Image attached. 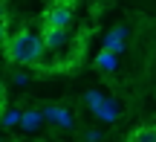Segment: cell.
<instances>
[{
    "label": "cell",
    "instance_id": "obj_1",
    "mask_svg": "<svg viewBox=\"0 0 156 142\" xmlns=\"http://www.w3.org/2000/svg\"><path fill=\"white\" fill-rule=\"evenodd\" d=\"M46 46L44 38L35 35L32 29H17V32L6 35L3 41V55L9 64H17V67H29V64H38L44 58Z\"/></svg>",
    "mask_w": 156,
    "mask_h": 142
},
{
    "label": "cell",
    "instance_id": "obj_2",
    "mask_svg": "<svg viewBox=\"0 0 156 142\" xmlns=\"http://www.w3.org/2000/svg\"><path fill=\"white\" fill-rule=\"evenodd\" d=\"M41 23H44V26H69V23H73V9H69L67 3L49 6V9H44V15H41Z\"/></svg>",
    "mask_w": 156,
    "mask_h": 142
},
{
    "label": "cell",
    "instance_id": "obj_3",
    "mask_svg": "<svg viewBox=\"0 0 156 142\" xmlns=\"http://www.w3.org/2000/svg\"><path fill=\"white\" fill-rule=\"evenodd\" d=\"M41 38H44L46 49H61L69 41V26H44L41 29Z\"/></svg>",
    "mask_w": 156,
    "mask_h": 142
},
{
    "label": "cell",
    "instance_id": "obj_4",
    "mask_svg": "<svg viewBox=\"0 0 156 142\" xmlns=\"http://www.w3.org/2000/svg\"><path fill=\"white\" fill-rule=\"evenodd\" d=\"M124 41H127V29L124 26H113L110 32L104 35V41H101V49H110V52H116V55H122L124 52Z\"/></svg>",
    "mask_w": 156,
    "mask_h": 142
},
{
    "label": "cell",
    "instance_id": "obj_5",
    "mask_svg": "<svg viewBox=\"0 0 156 142\" xmlns=\"http://www.w3.org/2000/svg\"><path fill=\"white\" fill-rule=\"evenodd\" d=\"M93 67L98 70V73H113V70L119 67V55H116V52H110V49H101L98 55H95Z\"/></svg>",
    "mask_w": 156,
    "mask_h": 142
},
{
    "label": "cell",
    "instance_id": "obj_6",
    "mask_svg": "<svg viewBox=\"0 0 156 142\" xmlns=\"http://www.w3.org/2000/svg\"><path fill=\"white\" fill-rule=\"evenodd\" d=\"M0 125H3V128L20 125V110H9V107H6V102H0Z\"/></svg>",
    "mask_w": 156,
    "mask_h": 142
},
{
    "label": "cell",
    "instance_id": "obj_7",
    "mask_svg": "<svg viewBox=\"0 0 156 142\" xmlns=\"http://www.w3.org/2000/svg\"><path fill=\"white\" fill-rule=\"evenodd\" d=\"M93 110H95V116H98V119H107V122L116 116V104H113V102H107V99H101V102L95 104Z\"/></svg>",
    "mask_w": 156,
    "mask_h": 142
},
{
    "label": "cell",
    "instance_id": "obj_8",
    "mask_svg": "<svg viewBox=\"0 0 156 142\" xmlns=\"http://www.w3.org/2000/svg\"><path fill=\"white\" fill-rule=\"evenodd\" d=\"M41 119H44V116H41L38 110H26V113H20V125L26 128V131H35V128L41 125Z\"/></svg>",
    "mask_w": 156,
    "mask_h": 142
},
{
    "label": "cell",
    "instance_id": "obj_9",
    "mask_svg": "<svg viewBox=\"0 0 156 142\" xmlns=\"http://www.w3.org/2000/svg\"><path fill=\"white\" fill-rule=\"evenodd\" d=\"M130 139H139V142H153V139H156V128L142 125V128H136V131L130 133Z\"/></svg>",
    "mask_w": 156,
    "mask_h": 142
},
{
    "label": "cell",
    "instance_id": "obj_10",
    "mask_svg": "<svg viewBox=\"0 0 156 142\" xmlns=\"http://www.w3.org/2000/svg\"><path fill=\"white\" fill-rule=\"evenodd\" d=\"M46 116H49V119H55V125L73 128V119H69V113H67V110H58V107H52V110H49Z\"/></svg>",
    "mask_w": 156,
    "mask_h": 142
},
{
    "label": "cell",
    "instance_id": "obj_11",
    "mask_svg": "<svg viewBox=\"0 0 156 142\" xmlns=\"http://www.w3.org/2000/svg\"><path fill=\"white\" fill-rule=\"evenodd\" d=\"M6 35H9V29H6V20H0V46H3V41H6Z\"/></svg>",
    "mask_w": 156,
    "mask_h": 142
},
{
    "label": "cell",
    "instance_id": "obj_12",
    "mask_svg": "<svg viewBox=\"0 0 156 142\" xmlns=\"http://www.w3.org/2000/svg\"><path fill=\"white\" fill-rule=\"evenodd\" d=\"M0 20H6V0H0Z\"/></svg>",
    "mask_w": 156,
    "mask_h": 142
},
{
    "label": "cell",
    "instance_id": "obj_13",
    "mask_svg": "<svg viewBox=\"0 0 156 142\" xmlns=\"http://www.w3.org/2000/svg\"><path fill=\"white\" fill-rule=\"evenodd\" d=\"M0 102H6V87H3V81H0Z\"/></svg>",
    "mask_w": 156,
    "mask_h": 142
}]
</instances>
